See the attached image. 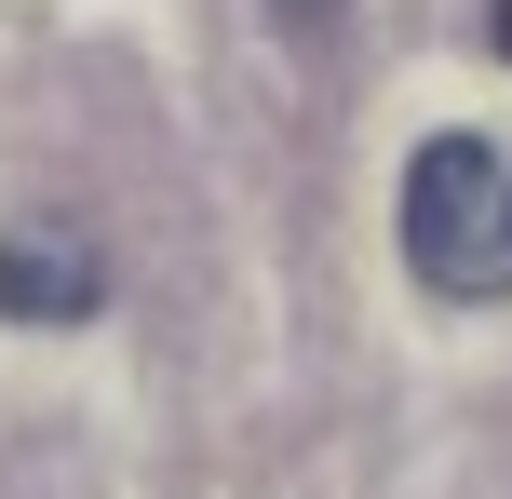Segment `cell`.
Returning a JSON list of instances; mask_svg holds the SVG:
<instances>
[{
  "label": "cell",
  "instance_id": "277c9868",
  "mask_svg": "<svg viewBox=\"0 0 512 499\" xmlns=\"http://www.w3.org/2000/svg\"><path fill=\"white\" fill-rule=\"evenodd\" d=\"M499 54H512V0H499Z\"/></svg>",
  "mask_w": 512,
  "mask_h": 499
},
{
  "label": "cell",
  "instance_id": "3957f363",
  "mask_svg": "<svg viewBox=\"0 0 512 499\" xmlns=\"http://www.w3.org/2000/svg\"><path fill=\"white\" fill-rule=\"evenodd\" d=\"M283 27H297V41H337V0H270Z\"/></svg>",
  "mask_w": 512,
  "mask_h": 499
},
{
  "label": "cell",
  "instance_id": "6da1fadb",
  "mask_svg": "<svg viewBox=\"0 0 512 499\" xmlns=\"http://www.w3.org/2000/svg\"><path fill=\"white\" fill-rule=\"evenodd\" d=\"M405 270L432 297H512V162L486 135H432L405 162Z\"/></svg>",
  "mask_w": 512,
  "mask_h": 499
},
{
  "label": "cell",
  "instance_id": "7a4b0ae2",
  "mask_svg": "<svg viewBox=\"0 0 512 499\" xmlns=\"http://www.w3.org/2000/svg\"><path fill=\"white\" fill-rule=\"evenodd\" d=\"M0 311L14 324H81L95 311V257L81 243H0Z\"/></svg>",
  "mask_w": 512,
  "mask_h": 499
}]
</instances>
